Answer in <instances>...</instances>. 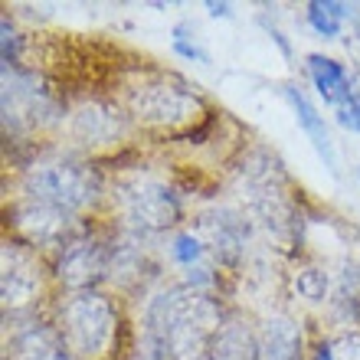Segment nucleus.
Segmentation results:
<instances>
[{"label":"nucleus","mask_w":360,"mask_h":360,"mask_svg":"<svg viewBox=\"0 0 360 360\" xmlns=\"http://www.w3.org/2000/svg\"><path fill=\"white\" fill-rule=\"evenodd\" d=\"M108 174L79 151L37 148L13 174L7 203V236L53 256L66 239L105 217Z\"/></svg>","instance_id":"nucleus-1"},{"label":"nucleus","mask_w":360,"mask_h":360,"mask_svg":"<svg viewBox=\"0 0 360 360\" xmlns=\"http://www.w3.org/2000/svg\"><path fill=\"white\" fill-rule=\"evenodd\" d=\"M226 311L223 295L197 292L180 278L158 282L144 295L131 360H203Z\"/></svg>","instance_id":"nucleus-2"},{"label":"nucleus","mask_w":360,"mask_h":360,"mask_svg":"<svg viewBox=\"0 0 360 360\" xmlns=\"http://www.w3.org/2000/svg\"><path fill=\"white\" fill-rule=\"evenodd\" d=\"M115 98L134 131L154 141H177L210 118V105L193 82L164 66H131L115 82Z\"/></svg>","instance_id":"nucleus-3"},{"label":"nucleus","mask_w":360,"mask_h":360,"mask_svg":"<svg viewBox=\"0 0 360 360\" xmlns=\"http://www.w3.org/2000/svg\"><path fill=\"white\" fill-rule=\"evenodd\" d=\"M46 314L76 360H131L134 324L122 295L108 288L59 292Z\"/></svg>","instance_id":"nucleus-4"},{"label":"nucleus","mask_w":360,"mask_h":360,"mask_svg":"<svg viewBox=\"0 0 360 360\" xmlns=\"http://www.w3.org/2000/svg\"><path fill=\"white\" fill-rule=\"evenodd\" d=\"M105 219L128 239L154 246L158 239H167L184 223V193L167 174L154 167H118L108 174V203Z\"/></svg>","instance_id":"nucleus-5"},{"label":"nucleus","mask_w":360,"mask_h":360,"mask_svg":"<svg viewBox=\"0 0 360 360\" xmlns=\"http://www.w3.org/2000/svg\"><path fill=\"white\" fill-rule=\"evenodd\" d=\"M66 98L37 69H4V134L7 144L37 141L49 128H63Z\"/></svg>","instance_id":"nucleus-6"},{"label":"nucleus","mask_w":360,"mask_h":360,"mask_svg":"<svg viewBox=\"0 0 360 360\" xmlns=\"http://www.w3.org/2000/svg\"><path fill=\"white\" fill-rule=\"evenodd\" d=\"M115 249H118V229L105 217L92 219L86 229H79L72 239H66L49 256L56 295L108 288L115 272Z\"/></svg>","instance_id":"nucleus-7"},{"label":"nucleus","mask_w":360,"mask_h":360,"mask_svg":"<svg viewBox=\"0 0 360 360\" xmlns=\"http://www.w3.org/2000/svg\"><path fill=\"white\" fill-rule=\"evenodd\" d=\"M0 298H4V318L17 321L30 314L49 311L56 298V282L49 256L27 246L17 236H4L0 249Z\"/></svg>","instance_id":"nucleus-8"},{"label":"nucleus","mask_w":360,"mask_h":360,"mask_svg":"<svg viewBox=\"0 0 360 360\" xmlns=\"http://www.w3.org/2000/svg\"><path fill=\"white\" fill-rule=\"evenodd\" d=\"M59 131L69 138L72 151L92 158L98 151H112L124 144L134 134V128L115 95H82L66 108Z\"/></svg>","instance_id":"nucleus-9"},{"label":"nucleus","mask_w":360,"mask_h":360,"mask_svg":"<svg viewBox=\"0 0 360 360\" xmlns=\"http://www.w3.org/2000/svg\"><path fill=\"white\" fill-rule=\"evenodd\" d=\"M190 226L200 233L207 243L210 259L217 262L223 272L236 275L249 256V243H252V219L246 210L229 207V203H213V207L200 210Z\"/></svg>","instance_id":"nucleus-10"},{"label":"nucleus","mask_w":360,"mask_h":360,"mask_svg":"<svg viewBox=\"0 0 360 360\" xmlns=\"http://www.w3.org/2000/svg\"><path fill=\"white\" fill-rule=\"evenodd\" d=\"M4 360H76L46 311L7 321Z\"/></svg>","instance_id":"nucleus-11"},{"label":"nucleus","mask_w":360,"mask_h":360,"mask_svg":"<svg viewBox=\"0 0 360 360\" xmlns=\"http://www.w3.org/2000/svg\"><path fill=\"white\" fill-rule=\"evenodd\" d=\"M259 360H308L311 341L295 311H269L256 321Z\"/></svg>","instance_id":"nucleus-12"},{"label":"nucleus","mask_w":360,"mask_h":360,"mask_svg":"<svg viewBox=\"0 0 360 360\" xmlns=\"http://www.w3.org/2000/svg\"><path fill=\"white\" fill-rule=\"evenodd\" d=\"M282 98L288 102V108H292V115H295V124H298L302 134L311 141L314 154L321 158V164L328 167V174H338V148H334V134H331V128H328V122H324L321 108L314 105V98L304 92L298 82L282 86Z\"/></svg>","instance_id":"nucleus-13"},{"label":"nucleus","mask_w":360,"mask_h":360,"mask_svg":"<svg viewBox=\"0 0 360 360\" xmlns=\"http://www.w3.org/2000/svg\"><path fill=\"white\" fill-rule=\"evenodd\" d=\"M203 360H259V334L256 321L246 311L229 304L226 318L217 328Z\"/></svg>","instance_id":"nucleus-14"},{"label":"nucleus","mask_w":360,"mask_h":360,"mask_svg":"<svg viewBox=\"0 0 360 360\" xmlns=\"http://www.w3.org/2000/svg\"><path fill=\"white\" fill-rule=\"evenodd\" d=\"M304 79H308V86L314 89V95H318L328 108H334L344 95L357 89L351 69L344 66L341 59L328 56V53H308V56H304Z\"/></svg>","instance_id":"nucleus-15"},{"label":"nucleus","mask_w":360,"mask_h":360,"mask_svg":"<svg viewBox=\"0 0 360 360\" xmlns=\"http://www.w3.org/2000/svg\"><path fill=\"white\" fill-rule=\"evenodd\" d=\"M328 314L341 331H360V266L344 262V269L334 278Z\"/></svg>","instance_id":"nucleus-16"},{"label":"nucleus","mask_w":360,"mask_h":360,"mask_svg":"<svg viewBox=\"0 0 360 360\" xmlns=\"http://www.w3.org/2000/svg\"><path fill=\"white\" fill-rule=\"evenodd\" d=\"M354 20H357V7L344 0H308L304 4V27L324 43L341 39L344 27Z\"/></svg>","instance_id":"nucleus-17"},{"label":"nucleus","mask_w":360,"mask_h":360,"mask_svg":"<svg viewBox=\"0 0 360 360\" xmlns=\"http://www.w3.org/2000/svg\"><path fill=\"white\" fill-rule=\"evenodd\" d=\"M164 256H167V262L180 275L193 272V269H203V266H217L210 259L207 243L200 239V233L193 226H180L177 233H171V236L164 239Z\"/></svg>","instance_id":"nucleus-18"},{"label":"nucleus","mask_w":360,"mask_h":360,"mask_svg":"<svg viewBox=\"0 0 360 360\" xmlns=\"http://www.w3.org/2000/svg\"><path fill=\"white\" fill-rule=\"evenodd\" d=\"M331 275H328V269L321 266H314V262H302V266H295L292 272V295H295V302H302V304H328L331 302Z\"/></svg>","instance_id":"nucleus-19"},{"label":"nucleus","mask_w":360,"mask_h":360,"mask_svg":"<svg viewBox=\"0 0 360 360\" xmlns=\"http://www.w3.org/2000/svg\"><path fill=\"white\" fill-rule=\"evenodd\" d=\"M171 49H174V56H180L184 63H193V66H210V63H213V59H210V49L200 43L197 27H193L190 20L174 23V30H171Z\"/></svg>","instance_id":"nucleus-20"},{"label":"nucleus","mask_w":360,"mask_h":360,"mask_svg":"<svg viewBox=\"0 0 360 360\" xmlns=\"http://www.w3.org/2000/svg\"><path fill=\"white\" fill-rule=\"evenodd\" d=\"M23 37H20L17 23L10 20V13H4L0 17V63H4V69H20L23 63Z\"/></svg>","instance_id":"nucleus-21"},{"label":"nucleus","mask_w":360,"mask_h":360,"mask_svg":"<svg viewBox=\"0 0 360 360\" xmlns=\"http://www.w3.org/2000/svg\"><path fill=\"white\" fill-rule=\"evenodd\" d=\"M331 112H334V122L341 124L344 131L360 134V89H354V92L344 95Z\"/></svg>","instance_id":"nucleus-22"},{"label":"nucleus","mask_w":360,"mask_h":360,"mask_svg":"<svg viewBox=\"0 0 360 360\" xmlns=\"http://www.w3.org/2000/svg\"><path fill=\"white\" fill-rule=\"evenodd\" d=\"M334 354H338V360H360V331L334 334Z\"/></svg>","instance_id":"nucleus-23"},{"label":"nucleus","mask_w":360,"mask_h":360,"mask_svg":"<svg viewBox=\"0 0 360 360\" xmlns=\"http://www.w3.org/2000/svg\"><path fill=\"white\" fill-rule=\"evenodd\" d=\"M308 360H338V354H334V334H318L311 341Z\"/></svg>","instance_id":"nucleus-24"},{"label":"nucleus","mask_w":360,"mask_h":360,"mask_svg":"<svg viewBox=\"0 0 360 360\" xmlns=\"http://www.w3.org/2000/svg\"><path fill=\"white\" fill-rule=\"evenodd\" d=\"M203 7H207V13L213 20H233V17H236V13H233V4H226V0H223V4H217V0H207Z\"/></svg>","instance_id":"nucleus-25"},{"label":"nucleus","mask_w":360,"mask_h":360,"mask_svg":"<svg viewBox=\"0 0 360 360\" xmlns=\"http://www.w3.org/2000/svg\"><path fill=\"white\" fill-rule=\"evenodd\" d=\"M269 37L275 39V46L282 49L285 56H292V43H288V39H285V33H282V30H278V27H269Z\"/></svg>","instance_id":"nucleus-26"},{"label":"nucleus","mask_w":360,"mask_h":360,"mask_svg":"<svg viewBox=\"0 0 360 360\" xmlns=\"http://www.w3.org/2000/svg\"><path fill=\"white\" fill-rule=\"evenodd\" d=\"M357 180H360V164H357Z\"/></svg>","instance_id":"nucleus-27"}]
</instances>
